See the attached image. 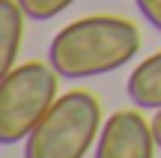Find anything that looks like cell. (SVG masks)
I'll return each mask as SVG.
<instances>
[{
    "mask_svg": "<svg viewBox=\"0 0 161 158\" xmlns=\"http://www.w3.org/2000/svg\"><path fill=\"white\" fill-rule=\"evenodd\" d=\"M152 134H155V143L161 149V111H155V117H152Z\"/></svg>",
    "mask_w": 161,
    "mask_h": 158,
    "instance_id": "9",
    "label": "cell"
},
{
    "mask_svg": "<svg viewBox=\"0 0 161 158\" xmlns=\"http://www.w3.org/2000/svg\"><path fill=\"white\" fill-rule=\"evenodd\" d=\"M98 131H102L98 99L84 90L66 93L30 131L24 158H84Z\"/></svg>",
    "mask_w": 161,
    "mask_h": 158,
    "instance_id": "2",
    "label": "cell"
},
{
    "mask_svg": "<svg viewBox=\"0 0 161 158\" xmlns=\"http://www.w3.org/2000/svg\"><path fill=\"white\" fill-rule=\"evenodd\" d=\"M24 9V15L33 18V21H51L60 12H66L75 0H18Z\"/></svg>",
    "mask_w": 161,
    "mask_h": 158,
    "instance_id": "7",
    "label": "cell"
},
{
    "mask_svg": "<svg viewBox=\"0 0 161 158\" xmlns=\"http://www.w3.org/2000/svg\"><path fill=\"white\" fill-rule=\"evenodd\" d=\"M155 146L152 123H146L137 111H116L98 131L92 158H152Z\"/></svg>",
    "mask_w": 161,
    "mask_h": 158,
    "instance_id": "4",
    "label": "cell"
},
{
    "mask_svg": "<svg viewBox=\"0 0 161 158\" xmlns=\"http://www.w3.org/2000/svg\"><path fill=\"white\" fill-rule=\"evenodd\" d=\"M128 99L143 111H161V51L140 60L125 84Z\"/></svg>",
    "mask_w": 161,
    "mask_h": 158,
    "instance_id": "5",
    "label": "cell"
},
{
    "mask_svg": "<svg viewBox=\"0 0 161 158\" xmlns=\"http://www.w3.org/2000/svg\"><path fill=\"white\" fill-rule=\"evenodd\" d=\"M24 9L18 0H0V72H12L24 36Z\"/></svg>",
    "mask_w": 161,
    "mask_h": 158,
    "instance_id": "6",
    "label": "cell"
},
{
    "mask_svg": "<svg viewBox=\"0 0 161 158\" xmlns=\"http://www.w3.org/2000/svg\"><path fill=\"white\" fill-rule=\"evenodd\" d=\"M140 33L131 21L114 15H90L66 24L48 48V63L66 81H84L116 72L134 60Z\"/></svg>",
    "mask_w": 161,
    "mask_h": 158,
    "instance_id": "1",
    "label": "cell"
},
{
    "mask_svg": "<svg viewBox=\"0 0 161 158\" xmlns=\"http://www.w3.org/2000/svg\"><path fill=\"white\" fill-rule=\"evenodd\" d=\"M140 9V15L152 24L155 30H161V0H134Z\"/></svg>",
    "mask_w": 161,
    "mask_h": 158,
    "instance_id": "8",
    "label": "cell"
},
{
    "mask_svg": "<svg viewBox=\"0 0 161 158\" xmlns=\"http://www.w3.org/2000/svg\"><path fill=\"white\" fill-rule=\"evenodd\" d=\"M60 75L51 63H21L3 75L0 84V143H18L42 123L57 101Z\"/></svg>",
    "mask_w": 161,
    "mask_h": 158,
    "instance_id": "3",
    "label": "cell"
}]
</instances>
